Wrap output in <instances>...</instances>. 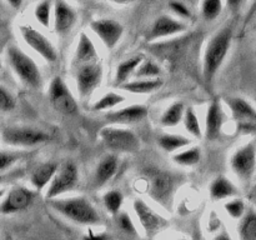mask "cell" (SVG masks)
Wrapping results in <instances>:
<instances>
[{
	"mask_svg": "<svg viewBox=\"0 0 256 240\" xmlns=\"http://www.w3.org/2000/svg\"><path fill=\"white\" fill-rule=\"evenodd\" d=\"M232 42V26L226 25L215 32L208 42L202 58V75L204 80L210 84L224 62Z\"/></svg>",
	"mask_w": 256,
	"mask_h": 240,
	"instance_id": "obj_1",
	"label": "cell"
},
{
	"mask_svg": "<svg viewBox=\"0 0 256 240\" xmlns=\"http://www.w3.org/2000/svg\"><path fill=\"white\" fill-rule=\"evenodd\" d=\"M78 184H79L78 166L75 162L68 160L58 168L56 172L52 176L46 190V199H52L68 192H72L78 186Z\"/></svg>",
	"mask_w": 256,
	"mask_h": 240,
	"instance_id": "obj_7",
	"label": "cell"
},
{
	"mask_svg": "<svg viewBox=\"0 0 256 240\" xmlns=\"http://www.w3.org/2000/svg\"><path fill=\"white\" fill-rule=\"evenodd\" d=\"M132 206H134L135 214H136L146 236L154 238L158 232L168 226L166 219L155 212L144 200L135 199Z\"/></svg>",
	"mask_w": 256,
	"mask_h": 240,
	"instance_id": "obj_12",
	"label": "cell"
},
{
	"mask_svg": "<svg viewBox=\"0 0 256 240\" xmlns=\"http://www.w3.org/2000/svg\"><path fill=\"white\" fill-rule=\"evenodd\" d=\"M112 2H118V4H126V2H132V0H112Z\"/></svg>",
	"mask_w": 256,
	"mask_h": 240,
	"instance_id": "obj_44",
	"label": "cell"
},
{
	"mask_svg": "<svg viewBox=\"0 0 256 240\" xmlns=\"http://www.w3.org/2000/svg\"><path fill=\"white\" fill-rule=\"evenodd\" d=\"M224 208L228 214H229V216L236 220H239L244 215V212H246L244 200L240 199V198H235V199L229 200L228 202H225Z\"/></svg>",
	"mask_w": 256,
	"mask_h": 240,
	"instance_id": "obj_36",
	"label": "cell"
},
{
	"mask_svg": "<svg viewBox=\"0 0 256 240\" xmlns=\"http://www.w3.org/2000/svg\"><path fill=\"white\" fill-rule=\"evenodd\" d=\"M2 139L5 144L12 146H35L50 139L49 134L36 128L9 126L2 132Z\"/></svg>",
	"mask_w": 256,
	"mask_h": 240,
	"instance_id": "obj_8",
	"label": "cell"
},
{
	"mask_svg": "<svg viewBox=\"0 0 256 240\" xmlns=\"http://www.w3.org/2000/svg\"><path fill=\"white\" fill-rule=\"evenodd\" d=\"M90 28L100 38L102 44L108 49H114L124 32V28L119 22L114 19H106V18L92 20L90 22Z\"/></svg>",
	"mask_w": 256,
	"mask_h": 240,
	"instance_id": "obj_13",
	"label": "cell"
},
{
	"mask_svg": "<svg viewBox=\"0 0 256 240\" xmlns=\"http://www.w3.org/2000/svg\"><path fill=\"white\" fill-rule=\"evenodd\" d=\"M238 130L242 134H256V122H238Z\"/></svg>",
	"mask_w": 256,
	"mask_h": 240,
	"instance_id": "obj_41",
	"label": "cell"
},
{
	"mask_svg": "<svg viewBox=\"0 0 256 240\" xmlns=\"http://www.w3.org/2000/svg\"><path fill=\"white\" fill-rule=\"evenodd\" d=\"M142 62V56H132L130 59H126L122 62H120L116 69V75H115V85L120 86L125 82H128L130 75L135 72V69L139 66Z\"/></svg>",
	"mask_w": 256,
	"mask_h": 240,
	"instance_id": "obj_26",
	"label": "cell"
},
{
	"mask_svg": "<svg viewBox=\"0 0 256 240\" xmlns=\"http://www.w3.org/2000/svg\"><path fill=\"white\" fill-rule=\"evenodd\" d=\"M4 195H5V192L2 189H0V199H2V198L4 196Z\"/></svg>",
	"mask_w": 256,
	"mask_h": 240,
	"instance_id": "obj_45",
	"label": "cell"
},
{
	"mask_svg": "<svg viewBox=\"0 0 256 240\" xmlns=\"http://www.w3.org/2000/svg\"><path fill=\"white\" fill-rule=\"evenodd\" d=\"M164 85V80L162 78H142L132 82H125L120 85L122 90L132 92V94H149L159 90Z\"/></svg>",
	"mask_w": 256,
	"mask_h": 240,
	"instance_id": "obj_22",
	"label": "cell"
},
{
	"mask_svg": "<svg viewBox=\"0 0 256 240\" xmlns=\"http://www.w3.org/2000/svg\"><path fill=\"white\" fill-rule=\"evenodd\" d=\"M244 0H226V5L230 10H238L242 6Z\"/></svg>",
	"mask_w": 256,
	"mask_h": 240,
	"instance_id": "obj_42",
	"label": "cell"
},
{
	"mask_svg": "<svg viewBox=\"0 0 256 240\" xmlns=\"http://www.w3.org/2000/svg\"><path fill=\"white\" fill-rule=\"evenodd\" d=\"M125 100L122 95L118 94V92H108L104 96L100 98L94 105H92V110L95 112H102V110L112 109V108L116 106V105L122 104Z\"/></svg>",
	"mask_w": 256,
	"mask_h": 240,
	"instance_id": "obj_32",
	"label": "cell"
},
{
	"mask_svg": "<svg viewBox=\"0 0 256 240\" xmlns=\"http://www.w3.org/2000/svg\"><path fill=\"white\" fill-rule=\"evenodd\" d=\"M49 200V205L69 219L70 222L79 225H98L100 224V215L94 205L82 196L68 198V199H56L52 198Z\"/></svg>",
	"mask_w": 256,
	"mask_h": 240,
	"instance_id": "obj_2",
	"label": "cell"
},
{
	"mask_svg": "<svg viewBox=\"0 0 256 240\" xmlns=\"http://www.w3.org/2000/svg\"><path fill=\"white\" fill-rule=\"evenodd\" d=\"M100 139L108 149L120 152H135L140 149V140L134 132L118 126H105Z\"/></svg>",
	"mask_w": 256,
	"mask_h": 240,
	"instance_id": "obj_5",
	"label": "cell"
},
{
	"mask_svg": "<svg viewBox=\"0 0 256 240\" xmlns=\"http://www.w3.org/2000/svg\"><path fill=\"white\" fill-rule=\"evenodd\" d=\"M119 168V160L115 155H106L98 164L94 175L95 186H102L114 178Z\"/></svg>",
	"mask_w": 256,
	"mask_h": 240,
	"instance_id": "obj_20",
	"label": "cell"
},
{
	"mask_svg": "<svg viewBox=\"0 0 256 240\" xmlns=\"http://www.w3.org/2000/svg\"><path fill=\"white\" fill-rule=\"evenodd\" d=\"M102 80V66L100 62H85L78 65L76 86L80 96L86 98L96 89Z\"/></svg>",
	"mask_w": 256,
	"mask_h": 240,
	"instance_id": "obj_10",
	"label": "cell"
},
{
	"mask_svg": "<svg viewBox=\"0 0 256 240\" xmlns=\"http://www.w3.org/2000/svg\"><path fill=\"white\" fill-rule=\"evenodd\" d=\"M185 108L182 102H174V104H172L166 110H165L164 114L162 115L160 122H162V126L165 128L175 126V125H178L182 120Z\"/></svg>",
	"mask_w": 256,
	"mask_h": 240,
	"instance_id": "obj_27",
	"label": "cell"
},
{
	"mask_svg": "<svg viewBox=\"0 0 256 240\" xmlns=\"http://www.w3.org/2000/svg\"><path fill=\"white\" fill-rule=\"evenodd\" d=\"M50 14H52V2L50 0H42L36 5L34 10L36 20L45 28L49 26L50 24Z\"/></svg>",
	"mask_w": 256,
	"mask_h": 240,
	"instance_id": "obj_35",
	"label": "cell"
},
{
	"mask_svg": "<svg viewBox=\"0 0 256 240\" xmlns=\"http://www.w3.org/2000/svg\"><path fill=\"white\" fill-rule=\"evenodd\" d=\"M102 202H104V206L106 208L110 214L118 215L122 205V202H124V195L119 190H110V192H105Z\"/></svg>",
	"mask_w": 256,
	"mask_h": 240,
	"instance_id": "obj_31",
	"label": "cell"
},
{
	"mask_svg": "<svg viewBox=\"0 0 256 240\" xmlns=\"http://www.w3.org/2000/svg\"><path fill=\"white\" fill-rule=\"evenodd\" d=\"M230 168L242 182H252L256 170V142H249L238 148L232 155Z\"/></svg>",
	"mask_w": 256,
	"mask_h": 240,
	"instance_id": "obj_6",
	"label": "cell"
},
{
	"mask_svg": "<svg viewBox=\"0 0 256 240\" xmlns=\"http://www.w3.org/2000/svg\"><path fill=\"white\" fill-rule=\"evenodd\" d=\"M225 102L236 122H256V108L242 96H230Z\"/></svg>",
	"mask_w": 256,
	"mask_h": 240,
	"instance_id": "obj_19",
	"label": "cell"
},
{
	"mask_svg": "<svg viewBox=\"0 0 256 240\" xmlns=\"http://www.w3.org/2000/svg\"><path fill=\"white\" fill-rule=\"evenodd\" d=\"M238 189L226 176L220 175L215 178L210 185V198L212 200H224L238 195Z\"/></svg>",
	"mask_w": 256,
	"mask_h": 240,
	"instance_id": "obj_24",
	"label": "cell"
},
{
	"mask_svg": "<svg viewBox=\"0 0 256 240\" xmlns=\"http://www.w3.org/2000/svg\"><path fill=\"white\" fill-rule=\"evenodd\" d=\"M172 159H174V162L179 165L192 166V165L198 164V162H200V159H202V150L198 146L190 148V149L175 154Z\"/></svg>",
	"mask_w": 256,
	"mask_h": 240,
	"instance_id": "obj_29",
	"label": "cell"
},
{
	"mask_svg": "<svg viewBox=\"0 0 256 240\" xmlns=\"http://www.w3.org/2000/svg\"><path fill=\"white\" fill-rule=\"evenodd\" d=\"M118 224H119V228L128 235H132L135 236L136 235V230H135L134 222H132V218L126 214V212H122L118 216Z\"/></svg>",
	"mask_w": 256,
	"mask_h": 240,
	"instance_id": "obj_38",
	"label": "cell"
},
{
	"mask_svg": "<svg viewBox=\"0 0 256 240\" xmlns=\"http://www.w3.org/2000/svg\"><path fill=\"white\" fill-rule=\"evenodd\" d=\"M99 56H98V52L95 49V45L90 40L85 32H82L79 36V42H78L76 50H75L74 55V65L85 64V62H98Z\"/></svg>",
	"mask_w": 256,
	"mask_h": 240,
	"instance_id": "obj_21",
	"label": "cell"
},
{
	"mask_svg": "<svg viewBox=\"0 0 256 240\" xmlns=\"http://www.w3.org/2000/svg\"><path fill=\"white\" fill-rule=\"evenodd\" d=\"M32 192L24 186H14L10 189L5 199L0 204L2 214H12L26 209L32 202Z\"/></svg>",
	"mask_w": 256,
	"mask_h": 240,
	"instance_id": "obj_14",
	"label": "cell"
},
{
	"mask_svg": "<svg viewBox=\"0 0 256 240\" xmlns=\"http://www.w3.org/2000/svg\"><path fill=\"white\" fill-rule=\"evenodd\" d=\"M224 8L222 0H202V15L206 22H212L220 16Z\"/></svg>",
	"mask_w": 256,
	"mask_h": 240,
	"instance_id": "obj_30",
	"label": "cell"
},
{
	"mask_svg": "<svg viewBox=\"0 0 256 240\" xmlns=\"http://www.w3.org/2000/svg\"><path fill=\"white\" fill-rule=\"evenodd\" d=\"M20 34H22L24 42L32 48L34 52H36L45 62H55L58 59V52L55 50L54 45L50 42L46 36L38 32L30 25H22L20 26Z\"/></svg>",
	"mask_w": 256,
	"mask_h": 240,
	"instance_id": "obj_11",
	"label": "cell"
},
{
	"mask_svg": "<svg viewBox=\"0 0 256 240\" xmlns=\"http://www.w3.org/2000/svg\"><path fill=\"white\" fill-rule=\"evenodd\" d=\"M58 168H59V165H58L56 162H48L39 165V166L32 172V178H30V182H32V186H34L38 192L44 189V188L52 182V176H54V174L56 172Z\"/></svg>",
	"mask_w": 256,
	"mask_h": 240,
	"instance_id": "obj_23",
	"label": "cell"
},
{
	"mask_svg": "<svg viewBox=\"0 0 256 240\" xmlns=\"http://www.w3.org/2000/svg\"><path fill=\"white\" fill-rule=\"evenodd\" d=\"M178 185V178L170 172L155 170L148 179V192L149 196L160 205L170 208Z\"/></svg>",
	"mask_w": 256,
	"mask_h": 240,
	"instance_id": "obj_4",
	"label": "cell"
},
{
	"mask_svg": "<svg viewBox=\"0 0 256 240\" xmlns=\"http://www.w3.org/2000/svg\"><path fill=\"white\" fill-rule=\"evenodd\" d=\"M182 122H184L185 128H186L188 132L192 135H194L195 138H202V128H200L199 118L195 114L194 109L192 108H188L184 112V116H182Z\"/></svg>",
	"mask_w": 256,
	"mask_h": 240,
	"instance_id": "obj_34",
	"label": "cell"
},
{
	"mask_svg": "<svg viewBox=\"0 0 256 240\" xmlns=\"http://www.w3.org/2000/svg\"><path fill=\"white\" fill-rule=\"evenodd\" d=\"M49 100L52 108L62 114L72 115L78 112L76 100L60 76H54L50 82Z\"/></svg>",
	"mask_w": 256,
	"mask_h": 240,
	"instance_id": "obj_9",
	"label": "cell"
},
{
	"mask_svg": "<svg viewBox=\"0 0 256 240\" xmlns=\"http://www.w3.org/2000/svg\"><path fill=\"white\" fill-rule=\"evenodd\" d=\"M186 30V25L169 15H162L158 18L152 24V30H150L148 39L158 40L162 38L172 36V35L180 34Z\"/></svg>",
	"mask_w": 256,
	"mask_h": 240,
	"instance_id": "obj_17",
	"label": "cell"
},
{
	"mask_svg": "<svg viewBox=\"0 0 256 240\" xmlns=\"http://www.w3.org/2000/svg\"><path fill=\"white\" fill-rule=\"evenodd\" d=\"M15 108V99L9 90L0 85V110L2 112H12Z\"/></svg>",
	"mask_w": 256,
	"mask_h": 240,
	"instance_id": "obj_37",
	"label": "cell"
},
{
	"mask_svg": "<svg viewBox=\"0 0 256 240\" xmlns=\"http://www.w3.org/2000/svg\"><path fill=\"white\" fill-rule=\"evenodd\" d=\"M6 2H9L10 6L14 8V9H19L22 4V0H6Z\"/></svg>",
	"mask_w": 256,
	"mask_h": 240,
	"instance_id": "obj_43",
	"label": "cell"
},
{
	"mask_svg": "<svg viewBox=\"0 0 256 240\" xmlns=\"http://www.w3.org/2000/svg\"><path fill=\"white\" fill-rule=\"evenodd\" d=\"M76 12L64 0H58L54 6V28L59 36H65L72 32L76 22Z\"/></svg>",
	"mask_w": 256,
	"mask_h": 240,
	"instance_id": "obj_15",
	"label": "cell"
},
{
	"mask_svg": "<svg viewBox=\"0 0 256 240\" xmlns=\"http://www.w3.org/2000/svg\"><path fill=\"white\" fill-rule=\"evenodd\" d=\"M0 70H2V62H0Z\"/></svg>",
	"mask_w": 256,
	"mask_h": 240,
	"instance_id": "obj_46",
	"label": "cell"
},
{
	"mask_svg": "<svg viewBox=\"0 0 256 240\" xmlns=\"http://www.w3.org/2000/svg\"><path fill=\"white\" fill-rule=\"evenodd\" d=\"M169 6H170V9H172V12H175V14L179 15V16H182V18H190V16H192V12H190L189 8H188L185 4H182V2H178V0L170 2Z\"/></svg>",
	"mask_w": 256,
	"mask_h": 240,
	"instance_id": "obj_40",
	"label": "cell"
},
{
	"mask_svg": "<svg viewBox=\"0 0 256 240\" xmlns=\"http://www.w3.org/2000/svg\"><path fill=\"white\" fill-rule=\"evenodd\" d=\"M225 115L222 112V102L219 99H215L210 102L205 118V136L210 142H214L222 134V125H224Z\"/></svg>",
	"mask_w": 256,
	"mask_h": 240,
	"instance_id": "obj_16",
	"label": "cell"
},
{
	"mask_svg": "<svg viewBox=\"0 0 256 240\" xmlns=\"http://www.w3.org/2000/svg\"><path fill=\"white\" fill-rule=\"evenodd\" d=\"M148 114H149L148 106L136 104L122 108L118 112H109L105 115V119L112 124H134V122H139L145 119Z\"/></svg>",
	"mask_w": 256,
	"mask_h": 240,
	"instance_id": "obj_18",
	"label": "cell"
},
{
	"mask_svg": "<svg viewBox=\"0 0 256 240\" xmlns=\"http://www.w3.org/2000/svg\"><path fill=\"white\" fill-rule=\"evenodd\" d=\"M16 160V154H12V152H0V172H5L6 169H9Z\"/></svg>",
	"mask_w": 256,
	"mask_h": 240,
	"instance_id": "obj_39",
	"label": "cell"
},
{
	"mask_svg": "<svg viewBox=\"0 0 256 240\" xmlns=\"http://www.w3.org/2000/svg\"><path fill=\"white\" fill-rule=\"evenodd\" d=\"M6 56L12 72L24 84L32 89H39L42 86V79L40 70L29 55L25 54L20 48L12 45L8 48Z\"/></svg>",
	"mask_w": 256,
	"mask_h": 240,
	"instance_id": "obj_3",
	"label": "cell"
},
{
	"mask_svg": "<svg viewBox=\"0 0 256 240\" xmlns=\"http://www.w3.org/2000/svg\"><path fill=\"white\" fill-rule=\"evenodd\" d=\"M239 238L242 240H256V210L249 209L240 218Z\"/></svg>",
	"mask_w": 256,
	"mask_h": 240,
	"instance_id": "obj_25",
	"label": "cell"
},
{
	"mask_svg": "<svg viewBox=\"0 0 256 240\" xmlns=\"http://www.w3.org/2000/svg\"><path fill=\"white\" fill-rule=\"evenodd\" d=\"M136 78L142 79V78H158L162 74V68L156 64V62H152V60H144L139 64V66L135 69L132 72Z\"/></svg>",
	"mask_w": 256,
	"mask_h": 240,
	"instance_id": "obj_33",
	"label": "cell"
},
{
	"mask_svg": "<svg viewBox=\"0 0 256 240\" xmlns=\"http://www.w3.org/2000/svg\"><path fill=\"white\" fill-rule=\"evenodd\" d=\"M158 144L165 150L166 152H172L178 149L186 146L190 144V139L182 135H174V134H165L158 139Z\"/></svg>",
	"mask_w": 256,
	"mask_h": 240,
	"instance_id": "obj_28",
	"label": "cell"
}]
</instances>
